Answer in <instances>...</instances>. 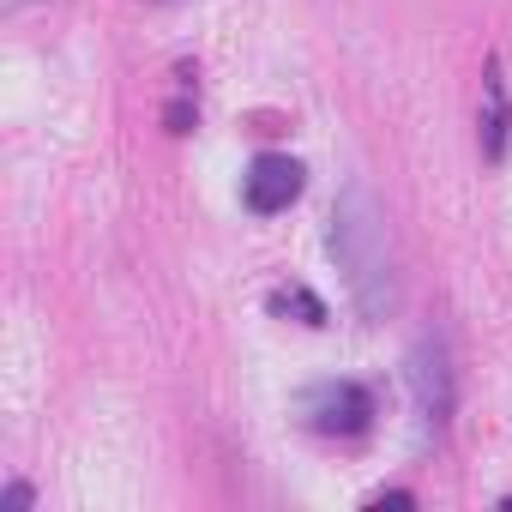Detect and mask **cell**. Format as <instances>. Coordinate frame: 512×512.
<instances>
[{
    "label": "cell",
    "mask_w": 512,
    "mask_h": 512,
    "mask_svg": "<svg viewBox=\"0 0 512 512\" xmlns=\"http://www.w3.org/2000/svg\"><path fill=\"white\" fill-rule=\"evenodd\" d=\"M326 247H332V266L344 272L350 308H356L368 326L392 320L398 302H404L398 235H392V217H386V205H380V193H374L368 181H344V187H338Z\"/></svg>",
    "instance_id": "cell-1"
},
{
    "label": "cell",
    "mask_w": 512,
    "mask_h": 512,
    "mask_svg": "<svg viewBox=\"0 0 512 512\" xmlns=\"http://www.w3.org/2000/svg\"><path fill=\"white\" fill-rule=\"evenodd\" d=\"M410 392H416V410H422V422L440 434L446 422H452V404H458V368H452V344H446V332L440 326H428L416 344H410Z\"/></svg>",
    "instance_id": "cell-2"
},
{
    "label": "cell",
    "mask_w": 512,
    "mask_h": 512,
    "mask_svg": "<svg viewBox=\"0 0 512 512\" xmlns=\"http://www.w3.org/2000/svg\"><path fill=\"white\" fill-rule=\"evenodd\" d=\"M302 163L296 157H284V151H260L247 163V175H241V205L253 211V217H278V211H290L296 199H302Z\"/></svg>",
    "instance_id": "cell-3"
},
{
    "label": "cell",
    "mask_w": 512,
    "mask_h": 512,
    "mask_svg": "<svg viewBox=\"0 0 512 512\" xmlns=\"http://www.w3.org/2000/svg\"><path fill=\"white\" fill-rule=\"evenodd\" d=\"M368 422H374V392L362 380H326L308 392V428L350 440V434H368Z\"/></svg>",
    "instance_id": "cell-4"
},
{
    "label": "cell",
    "mask_w": 512,
    "mask_h": 512,
    "mask_svg": "<svg viewBox=\"0 0 512 512\" xmlns=\"http://www.w3.org/2000/svg\"><path fill=\"white\" fill-rule=\"evenodd\" d=\"M482 91H488V115H482V157H488V163H500V157H506V139H512V103H506L500 67H488Z\"/></svg>",
    "instance_id": "cell-5"
},
{
    "label": "cell",
    "mask_w": 512,
    "mask_h": 512,
    "mask_svg": "<svg viewBox=\"0 0 512 512\" xmlns=\"http://www.w3.org/2000/svg\"><path fill=\"white\" fill-rule=\"evenodd\" d=\"M272 308H278V314H290V308H296V314H308V326H320V320H326V308H320L308 290H272Z\"/></svg>",
    "instance_id": "cell-6"
},
{
    "label": "cell",
    "mask_w": 512,
    "mask_h": 512,
    "mask_svg": "<svg viewBox=\"0 0 512 512\" xmlns=\"http://www.w3.org/2000/svg\"><path fill=\"white\" fill-rule=\"evenodd\" d=\"M25 506H31V488H25V482H13V488H7V512H25Z\"/></svg>",
    "instance_id": "cell-7"
},
{
    "label": "cell",
    "mask_w": 512,
    "mask_h": 512,
    "mask_svg": "<svg viewBox=\"0 0 512 512\" xmlns=\"http://www.w3.org/2000/svg\"><path fill=\"white\" fill-rule=\"evenodd\" d=\"M0 7H7V13H25V7H31V0H0Z\"/></svg>",
    "instance_id": "cell-8"
},
{
    "label": "cell",
    "mask_w": 512,
    "mask_h": 512,
    "mask_svg": "<svg viewBox=\"0 0 512 512\" xmlns=\"http://www.w3.org/2000/svg\"><path fill=\"white\" fill-rule=\"evenodd\" d=\"M506 506H512V494H506Z\"/></svg>",
    "instance_id": "cell-9"
}]
</instances>
